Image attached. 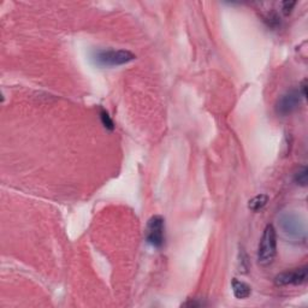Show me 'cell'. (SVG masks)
<instances>
[{
    "label": "cell",
    "mask_w": 308,
    "mask_h": 308,
    "mask_svg": "<svg viewBox=\"0 0 308 308\" xmlns=\"http://www.w3.org/2000/svg\"><path fill=\"white\" fill-rule=\"evenodd\" d=\"M301 99H303V98H302V95H301L299 89H293V91H289L278 99L277 105H276V112L281 116H288V115L293 114V112L295 111L297 107H299Z\"/></svg>",
    "instance_id": "5"
},
{
    "label": "cell",
    "mask_w": 308,
    "mask_h": 308,
    "mask_svg": "<svg viewBox=\"0 0 308 308\" xmlns=\"http://www.w3.org/2000/svg\"><path fill=\"white\" fill-rule=\"evenodd\" d=\"M294 181L297 185L300 187H307L308 183V170L306 166H302L299 171L296 172L295 176H294Z\"/></svg>",
    "instance_id": "8"
},
{
    "label": "cell",
    "mask_w": 308,
    "mask_h": 308,
    "mask_svg": "<svg viewBox=\"0 0 308 308\" xmlns=\"http://www.w3.org/2000/svg\"><path fill=\"white\" fill-rule=\"evenodd\" d=\"M277 254V233L272 224L265 227L263 236L258 247V263L261 266H269L273 263Z\"/></svg>",
    "instance_id": "2"
},
{
    "label": "cell",
    "mask_w": 308,
    "mask_h": 308,
    "mask_svg": "<svg viewBox=\"0 0 308 308\" xmlns=\"http://www.w3.org/2000/svg\"><path fill=\"white\" fill-rule=\"evenodd\" d=\"M308 267L301 266L297 269L288 270L281 272L274 277V284L278 287H288V286H301V284L307 282Z\"/></svg>",
    "instance_id": "4"
},
{
    "label": "cell",
    "mask_w": 308,
    "mask_h": 308,
    "mask_svg": "<svg viewBox=\"0 0 308 308\" xmlns=\"http://www.w3.org/2000/svg\"><path fill=\"white\" fill-rule=\"evenodd\" d=\"M296 6V2H284L282 3V12L284 16H289Z\"/></svg>",
    "instance_id": "10"
},
{
    "label": "cell",
    "mask_w": 308,
    "mask_h": 308,
    "mask_svg": "<svg viewBox=\"0 0 308 308\" xmlns=\"http://www.w3.org/2000/svg\"><path fill=\"white\" fill-rule=\"evenodd\" d=\"M231 288H233L234 296L237 300H246L251 294V288L246 282L237 279V278H234L231 281Z\"/></svg>",
    "instance_id": "6"
},
{
    "label": "cell",
    "mask_w": 308,
    "mask_h": 308,
    "mask_svg": "<svg viewBox=\"0 0 308 308\" xmlns=\"http://www.w3.org/2000/svg\"><path fill=\"white\" fill-rule=\"evenodd\" d=\"M182 306H184V307H201V306H205V303L201 302V301H198V300H188L187 302L182 304Z\"/></svg>",
    "instance_id": "11"
},
{
    "label": "cell",
    "mask_w": 308,
    "mask_h": 308,
    "mask_svg": "<svg viewBox=\"0 0 308 308\" xmlns=\"http://www.w3.org/2000/svg\"><path fill=\"white\" fill-rule=\"evenodd\" d=\"M92 59L95 65L101 68H115L125 65L136 59V55L127 49H97L93 52Z\"/></svg>",
    "instance_id": "1"
},
{
    "label": "cell",
    "mask_w": 308,
    "mask_h": 308,
    "mask_svg": "<svg viewBox=\"0 0 308 308\" xmlns=\"http://www.w3.org/2000/svg\"><path fill=\"white\" fill-rule=\"evenodd\" d=\"M269 203V197L266 194H259L248 201V208L251 212H259Z\"/></svg>",
    "instance_id": "7"
},
{
    "label": "cell",
    "mask_w": 308,
    "mask_h": 308,
    "mask_svg": "<svg viewBox=\"0 0 308 308\" xmlns=\"http://www.w3.org/2000/svg\"><path fill=\"white\" fill-rule=\"evenodd\" d=\"M145 237L153 248H161L165 243V219L159 214L151 217L146 225Z\"/></svg>",
    "instance_id": "3"
},
{
    "label": "cell",
    "mask_w": 308,
    "mask_h": 308,
    "mask_svg": "<svg viewBox=\"0 0 308 308\" xmlns=\"http://www.w3.org/2000/svg\"><path fill=\"white\" fill-rule=\"evenodd\" d=\"M100 121L101 124L104 125V128L108 131H114L115 130V123L112 121V118L108 115V112L104 110V108H100Z\"/></svg>",
    "instance_id": "9"
}]
</instances>
